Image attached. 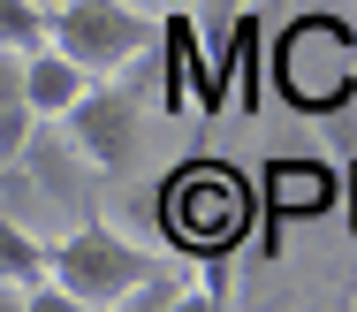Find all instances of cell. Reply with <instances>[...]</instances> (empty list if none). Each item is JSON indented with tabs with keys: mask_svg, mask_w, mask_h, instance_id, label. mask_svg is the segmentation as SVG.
I'll use <instances>...</instances> for the list:
<instances>
[{
	"mask_svg": "<svg viewBox=\"0 0 357 312\" xmlns=\"http://www.w3.org/2000/svg\"><path fill=\"white\" fill-rule=\"evenodd\" d=\"M61 138H69V153L84 160L91 175H130V168H137V145H144L137 91H122V84H91L69 114H61Z\"/></svg>",
	"mask_w": 357,
	"mask_h": 312,
	"instance_id": "4",
	"label": "cell"
},
{
	"mask_svg": "<svg viewBox=\"0 0 357 312\" xmlns=\"http://www.w3.org/2000/svg\"><path fill=\"white\" fill-rule=\"evenodd\" d=\"M31 130H38V114H31L23 99H0V168H15V160H23Z\"/></svg>",
	"mask_w": 357,
	"mask_h": 312,
	"instance_id": "10",
	"label": "cell"
},
{
	"mask_svg": "<svg viewBox=\"0 0 357 312\" xmlns=\"http://www.w3.org/2000/svg\"><path fill=\"white\" fill-rule=\"evenodd\" d=\"M190 69H198L190 15H167V114H183V107H190Z\"/></svg>",
	"mask_w": 357,
	"mask_h": 312,
	"instance_id": "8",
	"label": "cell"
},
{
	"mask_svg": "<svg viewBox=\"0 0 357 312\" xmlns=\"http://www.w3.org/2000/svg\"><path fill=\"white\" fill-rule=\"evenodd\" d=\"M160 214H167V236L183 244V251H228L243 221H251V191H243V175L236 168H183V175H167V191H160Z\"/></svg>",
	"mask_w": 357,
	"mask_h": 312,
	"instance_id": "2",
	"label": "cell"
},
{
	"mask_svg": "<svg viewBox=\"0 0 357 312\" xmlns=\"http://www.w3.org/2000/svg\"><path fill=\"white\" fill-rule=\"evenodd\" d=\"M266 183H274V214H319V206L335 198V175L312 168V160H282Z\"/></svg>",
	"mask_w": 357,
	"mask_h": 312,
	"instance_id": "6",
	"label": "cell"
},
{
	"mask_svg": "<svg viewBox=\"0 0 357 312\" xmlns=\"http://www.w3.org/2000/svg\"><path fill=\"white\" fill-rule=\"evenodd\" d=\"M137 8H175V0H137Z\"/></svg>",
	"mask_w": 357,
	"mask_h": 312,
	"instance_id": "12",
	"label": "cell"
},
{
	"mask_svg": "<svg viewBox=\"0 0 357 312\" xmlns=\"http://www.w3.org/2000/svg\"><path fill=\"white\" fill-rule=\"evenodd\" d=\"M0 46H8V54L46 46V8H38V0H0Z\"/></svg>",
	"mask_w": 357,
	"mask_h": 312,
	"instance_id": "9",
	"label": "cell"
},
{
	"mask_svg": "<svg viewBox=\"0 0 357 312\" xmlns=\"http://www.w3.org/2000/svg\"><path fill=\"white\" fill-rule=\"evenodd\" d=\"M84 91H91V69H76L61 46H31V54H23V107H31L38 122H61Z\"/></svg>",
	"mask_w": 357,
	"mask_h": 312,
	"instance_id": "5",
	"label": "cell"
},
{
	"mask_svg": "<svg viewBox=\"0 0 357 312\" xmlns=\"http://www.w3.org/2000/svg\"><path fill=\"white\" fill-rule=\"evenodd\" d=\"M38 274H46V244L23 229V221L0 214V290H31Z\"/></svg>",
	"mask_w": 357,
	"mask_h": 312,
	"instance_id": "7",
	"label": "cell"
},
{
	"mask_svg": "<svg viewBox=\"0 0 357 312\" xmlns=\"http://www.w3.org/2000/svg\"><path fill=\"white\" fill-rule=\"evenodd\" d=\"M46 274L61 282L69 305H122L152 274V251H137L130 236H114L107 221H76L61 244H46Z\"/></svg>",
	"mask_w": 357,
	"mask_h": 312,
	"instance_id": "1",
	"label": "cell"
},
{
	"mask_svg": "<svg viewBox=\"0 0 357 312\" xmlns=\"http://www.w3.org/2000/svg\"><path fill=\"white\" fill-rule=\"evenodd\" d=\"M144 38H152V23H144L137 0H61V8H46V46H61L91 77L137 61Z\"/></svg>",
	"mask_w": 357,
	"mask_h": 312,
	"instance_id": "3",
	"label": "cell"
},
{
	"mask_svg": "<svg viewBox=\"0 0 357 312\" xmlns=\"http://www.w3.org/2000/svg\"><path fill=\"white\" fill-rule=\"evenodd\" d=\"M0 99H23V54L0 46Z\"/></svg>",
	"mask_w": 357,
	"mask_h": 312,
	"instance_id": "11",
	"label": "cell"
}]
</instances>
